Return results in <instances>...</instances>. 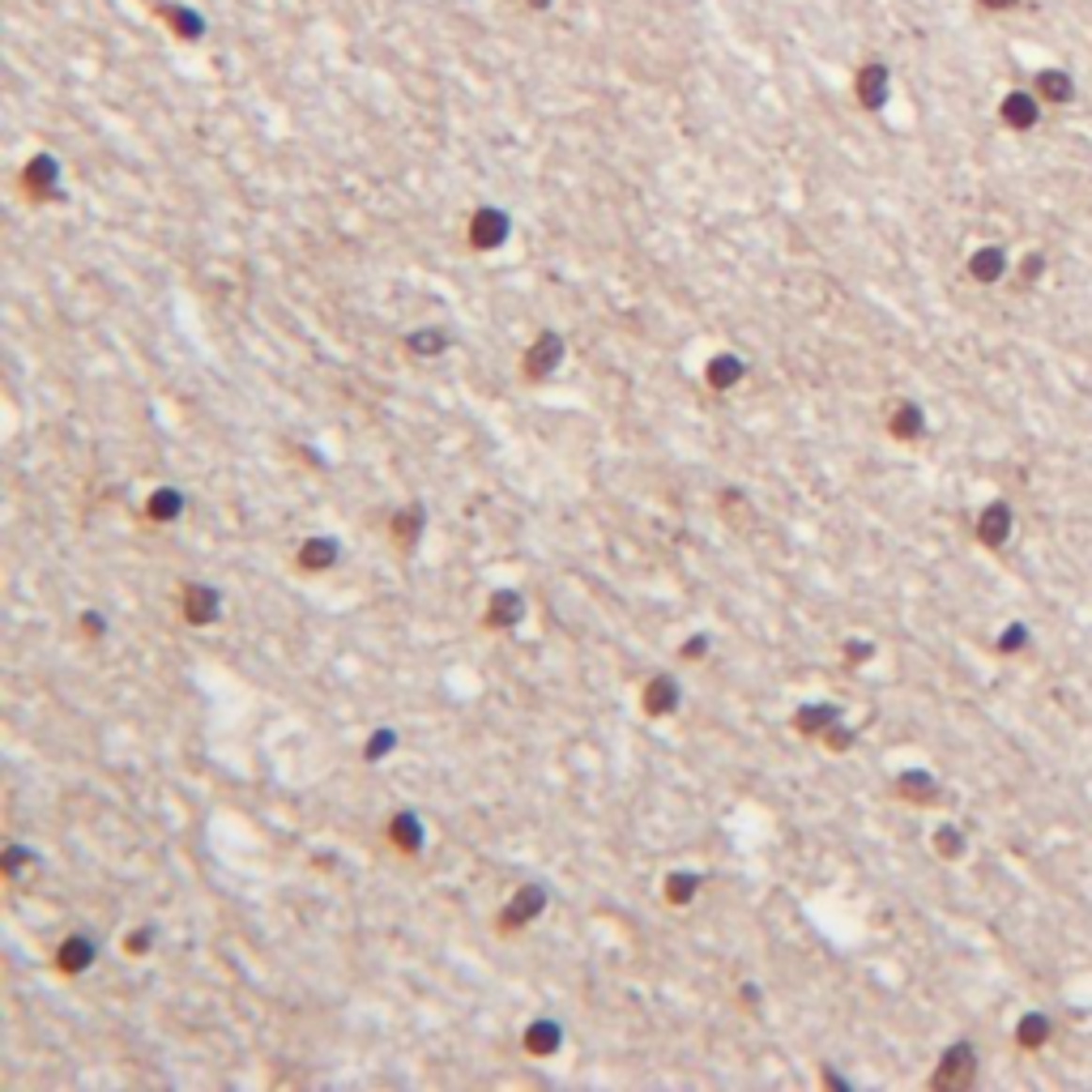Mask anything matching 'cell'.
Returning a JSON list of instances; mask_svg holds the SVG:
<instances>
[{
    "label": "cell",
    "mask_w": 1092,
    "mask_h": 1092,
    "mask_svg": "<svg viewBox=\"0 0 1092 1092\" xmlns=\"http://www.w3.org/2000/svg\"><path fill=\"white\" fill-rule=\"evenodd\" d=\"M512 235V218L500 210V205H478L470 213V243L478 252H495L504 248V240Z\"/></svg>",
    "instance_id": "6da1fadb"
},
{
    "label": "cell",
    "mask_w": 1092,
    "mask_h": 1092,
    "mask_svg": "<svg viewBox=\"0 0 1092 1092\" xmlns=\"http://www.w3.org/2000/svg\"><path fill=\"white\" fill-rule=\"evenodd\" d=\"M546 888L542 883H525V888L512 892V900L500 909V930H525L529 922H538L546 909Z\"/></svg>",
    "instance_id": "7a4b0ae2"
},
{
    "label": "cell",
    "mask_w": 1092,
    "mask_h": 1092,
    "mask_svg": "<svg viewBox=\"0 0 1092 1092\" xmlns=\"http://www.w3.org/2000/svg\"><path fill=\"white\" fill-rule=\"evenodd\" d=\"M973 1075H977V1050L960 1041V1046H952L939 1058V1071L930 1075V1088H964V1084H973Z\"/></svg>",
    "instance_id": "3957f363"
},
{
    "label": "cell",
    "mask_w": 1092,
    "mask_h": 1092,
    "mask_svg": "<svg viewBox=\"0 0 1092 1092\" xmlns=\"http://www.w3.org/2000/svg\"><path fill=\"white\" fill-rule=\"evenodd\" d=\"M559 363H564V337L559 334H538L534 346L525 351V363H521V371H525V380H546V376H555Z\"/></svg>",
    "instance_id": "277c9868"
},
{
    "label": "cell",
    "mask_w": 1092,
    "mask_h": 1092,
    "mask_svg": "<svg viewBox=\"0 0 1092 1092\" xmlns=\"http://www.w3.org/2000/svg\"><path fill=\"white\" fill-rule=\"evenodd\" d=\"M179 615H184L193 628H205L223 615V593L213 585H184V598H179Z\"/></svg>",
    "instance_id": "5b68a950"
},
{
    "label": "cell",
    "mask_w": 1092,
    "mask_h": 1092,
    "mask_svg": "<svg viewBox=\"0 0 1092 1092\" xmlns=\"http://www.w3.org/2000/svg\"><path fill=\"white\" fill-rule=\"evenodd\" d=\"M22 188H26L35 201H52L60 196V163L52 154H35L22 171Z\"/></svg>",
    "instance_id": "8992f818"
},
{
    "label": "cell",
    "mask_w": 1092,
    "mask_h": 1092,
    "mask_svg": "<svg viewBox=\"0 0 1092 1092\" xmlns=\"http://www.w3.org/2000/svg\"><path fill=\"white\" fill-rule=\"evenodd\" d=\"M1041 107H1046V102L1037 99L1033 90H1011V94H1003V102H999V120L1016 133H1028L1041 120Z\"/></svg>",
    "instance_id": "52a82bcc"
},
{
    "label": "cell",
    "mask_w": 1092,
    "mask_h": 1092,
    "mask_svg": "<svg viewBox=\"0 0 1092 1092\" xmlns=\"http://www.w3.org/2000/svg\"><path fill=\"white\" fill-rule=\"evenodd\" d=\"M521 615H525V598H521L517 589H495L487 598V611H482V623H487L491 632H512L521 623Z\"/></svg>",
    "instance_id": "ba28073f"
},
{
    "label": "cell",
    "mask_w": 1092,
    "mask_h": 1092,
    "mask_svg": "<svg viewBox=\"0 0 1092 1092\" xmlns=\"http://www.w3.org/2000/svg\"><path fill=\"white\" fill-rule=\"evenodd\" d=\"M853 94H858V102L866 107V112H880L883 102H888V94H892L888 65H862L858 77H853Z\"/></svg>",
    "instance_id": "9c48e42d"
},
{
    "label": "cell",
    "mask_w": 1092,
    "mask_h": 1092,
    "mask_svg": "<svg viewBox=\"0 0 1092 1092\" xmlns=\"http://www.w3.org/2000/svg\"><path fill=\"white\" fill-rule=\"evenodd\" d=\"M640 704H645L648 717H675V709L683 704V692H679V683L670 675H653L645 683V692H640Z\"/></svg>",
    "instance_id": "30bf717a"
},
{
    "label": "cell",
    "mask_w": 1092,
    "mask_h": 1092,
    "mask_svg": "<svg viewBox=\"0 0 1092 1092\" xmlns=\"http://www.w3.org/2000/svg\"><path fill=\"white\" fill-rule=\"evenodd\" d=\"M521 1046H525V1054H534V1058H551L559 1046H564V1028H559V1020H546V1016L529 1020Z\"/></svg>",
    "instance_id": "8fae6325"
},
{
    "label": "cell",
    "mask_w": 1092,
    "mask_h": 1092,
    "mask_svg": "<svg viewBox=\"0 0 1092 1092\" xmlns=\"http://www.w3.org/2000/svg\"><path fill=\"white\" fill-rule=\"evenodd\" d=\"M1007 273V252L999 248V243H981V248H973L969 257V278L981 282V287H994V282Z\"/></svg>",
    "instance_id": "7c38bea8"
},
{
    "label": "cell",
    "mask_w": 1092,
    "mask_h": 1092,
    "mask_svg": "<svg viewBox=\"0 0 1092 1092\" xmlns=\"http://www.w3.org/2000/svg\"><path fill=\"white\" fill-rule=\"evenodd\" d=\"M1033 94L1046 107H1063V102L1075 99V77L1063 73V69H1041V73L1033 77Z\"/></svg>",
    "instance_id": "4fadbf2b"
},
{
    "label": "cell",
    "mask_w": 1092,
    "mask_h": 1092,
    "mask_svg": "<svg viewBox=\"0 0 1092 1092\" xmlns=\"http://www.w3.org/2000/svg\"><path fill=\"white\" fill-rule=\"evenodd\" d=\"M94 956H99L94 939H86V935H69L65 944L56 947V969L65 973V977H77V973H86V969L94 964Z\"/></svg>",
    "instance_id": "5bb4252c"
},
{
    "label": "cell",
    "mask_w": 1092,
    "mask_h": 1092,
    "mask_svg": "<svg viewBox=\"0 0 1092 1092\" xmlns=\"http://www.w3.org/2000/svg\"><path fill=\"white\" fill-rule=\"evenodd\" d=\"M342 559V546L334 542V538H307L304 546H299V568L304 572H329V568Z\"/></svg>",
    "instance_id": "9a60e30c"
},
{
    "label": "cell",
    "mask_w": 1092,
    "mask_h": 1092,
    "mask_svg": "<svg viewBox=\"0 0 1092 1092\" xmlns=\"http://www.w3.org/2000/svg\"><path fill=\"white\" fill-rule=\"evenodd\" d=\"M836 722H841V709H836V704H803L794 713V730L806 734V739H824V730Z\"/></svg>",
    "instance_id": "2e32d148"
},
{
    "label": "cell",
    "mask_w": 1092,
    "mask_h": 1092,
    "mask_svg": "<svg viewBox=\"0 0 1092 1092\" xmlns=\"http://www.w3.org/2000/svg\"><path fill=\"white\" fill-rule=\"evenodd\" d=\"M888 431L897 435L900 445H913V440H922V431H926L922 406H917V401H900V406L888 414Z\"/></svg>",
    "instance_id": "e0dca14e"
},
{
    "label": "cell",
    "mask_w": 1092,
    "mask_h": 1092,
    "mask_svg": "<svg viewBox=\"0 0 1092 1092\" xmlns=\"http://www.w3.org/2000/svg\"><path fill=\"white\" fill-rule=\"evenodd\" d=\"M389 841L398 845L401 853H418V850H423V841H427L423 819H418L414 811H398L389 819Z\"/></svg>",
    "instance_id": "ac0fdd59"
},
{
    "label": "cell",
    "mask_w": 1092,
    "mask_h": 1092,
    "mask_svg": "<svg viewBox=\"0 0 1092 1092\" xmlns=\"http://www.w3.org/2000/svg\"><path fill=\"white\" fill-rule=\"evenodd\" d=\"M1011 538V508L1007 504H991L977 517V542L981 546H1003Z\"/></svg>",
    "instance_id": "d6986e66"
},
{
    "label": "cell",
    "mask_w": 1092,
    "mask_h": 1092,
    "mask_svg": "<svg viewBox=\"0 0 1092 1092\" xmlns=\"http://www.w3.org/2000/svg\"><path fill=\"white\" fill-rule=\"evenodd\" d=\"M423 529H427V512H423V504H410V508H401L398 517H393V542L401 546V551H414L418 546V538H423Z\"/></svg>",
    "instance_id": "ffe728a7"
},
{
    "label": "cell",
    "mask_w": 1092,
    "mask_h": 1092,
    "mask_svg": "<svg viewBox=\"0 0 1092 1092\" xmlns=\"http://www.w3.org/2000/svg\"><path fill=\"white\" fill-rule=\"evenodd\" d=\"M747 376V363L739 359V354H717V359H709V367H704V380H709V389L725 393L734 389L739 380Z\"/></svg>",
    "instance_id": "44dd1931"
},
{
    "label": "cell",
    "mask_w": 1092,
    "mask_h": 1092,
    "mask_svg": "<svg viewBox=\"0 0 1092 1092\" xmlns=\"http://www.w3.org/2000/svg\"><path fill=\"white\" fill-rule=\"evenodd\" d=\"M897 794H900V798H909V803L930 806V803L939 798V786H935V777H930V772L909 769V772H900V777H897Z\"/></svg>",
    "instance_id": "7402d4cb"
},
{
    "label": "cell",
    "mask_w": 1092,
    "mask_h": 1092,
    "mask_svg": "<svg viewBox=\"0 0 1092 1092\" xmlns=\"http://www.w3.org/2000/svg\"><path fill=\"white\" fill-rule=\"evenodd\" d=\"M179 512H184V495H179L176 487H158V491H149V500H146V517H149V521L167 525V521H176Z\"/></svg>",
    "instance_id": "603a6c76"
},
{
    "label": "cell",
    "mask_w": 1092,
    "mask_h": 1092,
    "mask_svg": "<svg viewBox=\"0 0 1092 1092\" xmlns=\"http://www.w3.org/2000/svg\"><path fill=\"white\" fill-rule=\"evenodd\" d=\"M163 18H167V26L176 30L179 39H201L205 35V18L196 9H188V5H163Z\"/></svg>",
    "instance_id": "cb8c5ba5"
},
{
    "label": "cell",
    "mask_w": 1092,
    "mask_h": 1092,
    "mask_svg": "<svg viewBox=\"0 0 1092 1092\" xmlns=\"http://www.w3.org/2000/svg\"><path fill=\"white\" fill-rule=\"evenodd\" d=\"M448 342L453 337L445 334V329H414V334L406 337V346H410V354H418V359H435V354H445L448 351Z\"/></svg>",
    "instance_id": "d4e9b609"
},
{
    "label": "cell",
    "mask_w": 1092,
    "mask_h": 1092,
    "mask_svg": "<svg viewBox=\"0 0 1092 1092\" xmlns=\"http://www.w3.org/2000/svg\"><path fill=\"white\" fill-rule=\"evenodd\" d=\"M1016 1041L1024 1050H1041L1050 1041V1016H1041V1011H1028V1016L1020 1020V1028H1016Z\"/></svg>",
    "instance_id": "484cf974"
},
{
    "label": "cell",
    "mask_w": 1092,
    "mask_h": 1092,
    "mask_svg": "<svg viewBox=\"0 0 1092 1092\" xmlns=\"http://www.w3.org/2000/svg\"><path fill=\"white\" fill-rule=\"evenodd\" d=\"M700 875H692V870H675L666 880V900L670 905H692L695 900V892H700Z\"/></svg>",
    "instance_id": "4316f807"
},
{
    "label": "cell",
    "mask_w": 1092,
    "mask_h": 1092,
    "mask_svg": "<svg viewBox=\"0 0 1092 1092\" xmlns=\"http://www.w3.org/2000/svg\"><path fill=\"white\" fill-rule=\"evenodd\" d=\"M30 862H35V850H26V845H18V841L5 845V858H0V866H5V875H9V880H18Z\"/></svg>",
    "instance_id": "83f0119b"
},
{
    "label": "cell",
    "mask_w": 1092,
    "mask_h": 1092,
    "mask_svg": "<svg viewBox=\"0 0 1092 1092\" xmlns=\"http://www.w3.org/2000/svg\"><path fill=\"white\" fill-rule=\"evenodd\" d=\"M935 853H939V858H960L964 836L956 833V828H939V833H935Z\"/></svg>",
    "instance_id": "f1b7e54d"
},
{
    "label": "cell",
    "mask_w": 1092,
    "mask_h": 1092,
    "mask_svg": "<svg viewBox=\"0 0 1092 1092\" xmlns=\"http://www.w3.org/2000/svg\"><path fill=\"white\" fill-rule=\"evenodd\" d=\"M824 747L833 751V756H841V751H850L853 747V730L845 722H836V725H828L824 730Z\"/></svg>",
    "instance_id": "f546056e"
},
{
    "label": "cell",
    "mask_w": 1092,
    "mask_h": 1092,
    "mask_svg": "<svg viewBox=\"0 0 1092 1092\" xmlns=\"http://www.w3.org/2000/svg\"><path fill=\"white\" fill-rule=\"evenodd\" d=\"M149 944H154V930H149V926H141V930H133V935L124 939V952H129V956H146Z\"/></svg>",
    "instance_id": "4dcf8cb0"
},
{
    "label": "cell",
    "mask_w": 1092,
    "mask_h": 1092,
    "mask_svg": "<svg viewBox=\"0 0 1092 1092\" xmlns=\"http://www.w3.org/2000/svg\"><path fill=\"white\" fill-rule=\"evenodd\" d=\"M393 742H398V734H393V730L371 734V739H367V759H384V756H389Z\"/></svg>",
    "instance_id": "1f68e13d"
},
{
    "label": "cell",
    "mask_w": 1092,
    "mask_h": 1092,
    "mask_svg": "<svg viewBox=\"0 0 1092 1092\" xmlns=\"http://www.w3.org/2000/svg\"><path fill=\"white\" fill-rule=\"evenodd\" d=\"M870 658H875V645H870V640H850V645H845V662H850V666L870 662Z\"/></svg>",
    "instance_id": "d6a6232c"
},
{
    "label": "cell",
    "mask_w": 1092,
    "mask_h": 1092,
    "mask_svg": "<svg viewBox=\"0 0 1092 1092\" xmlns=\"http://www.w3.org/2000/svg\"><path fill=\"white\" fill-rule=\"evenodd\" d=\"M679 653H683L687 662H700L704 653H709V636H704V632H695L692 640H683V645H679Z\"/></svg>",
    "instance_id": "836d02e7"
},
{
    "label": "cell",
    "mask_w": 1092,
    "mask_h": 1092,
    "mask_svg": "<svg viewBox=\"0 0 1092 1092\" xmlns=\"http://www.w3.org/2000/svg\"><path fill=\"white\" fill-rule=\"evenodd\" d=\"M1041 273H1046V257H1041V252H1028L1024 265H1020V278H1024V282H1037Z\"/></svg>",
    "instance_id": "e575fe53"
},
{
    "label": "cell",
    "mask_w": 1092,
    "mask_h": 1092,
    "mask_svg": "<svg viewBox=\"0 0 1092 1092\" xmlns=\"http://www.w3.org/2000/svg\"><path fill=\"white\" fill-rule=\"evenodd\" d=\"M77 623H82V632H86L90 640H99L102 632H107V619H102L99 611H82V619H77Z\"/></svg>",
    "instance_id": "d590c367"
},
{
    "label": "cell",
    "mask_w": 1092,
    "mask_h": 1092,
    "mask_svg": "<svg viewBox=\"0 0 1092 1092\" xmlns=\"http://www.w3.org/2000/svg\"><path fill=\"white\" fill-rule=\"evenodd\" d=\"M977 9H986V13H1011V9H1020V0H977Z\"/></svg>",
    "instance_id": "8d00e7d4"
},
{
    "label": "cell",
    "mask_w": 1092,
    "mask_h": 1092,
    "mask_svg": "<svg viewBox=\"0 0 1092 1092\" xmlns=\"http://www.w3.org/2000/svg\"><path fill=\"white\" fill-rule=\"evenodd\" d=\"M529 9H551V0H529Z\"/></svg>",
    "instance_id": "74e56055"
}]
</instances>
